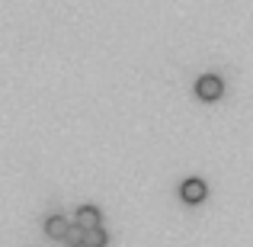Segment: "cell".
I'll return each instance as SVG.
<instances>
[{"label":"cell","instance_id":"obj_6","mask_svg":"<svg viewBox=\"0 0 253 247\" xmlns=\"http://www.w3.org/2000/svg\"><path fill=\"white\" fill-rule=\"evenodd\" d=\"M68 244H74V247H84V228H77L74 222H71V231H68V238H64Z\"/></svg>","mask_w":253,"mask_h":247},{"label":"cell","instance_id":"obj_1","mask_svg":"<svg viewBox=\"0 0 253 247\" xmlns=\"http://www.w3.org/2000/svg\"><path fill=\"white\" fill-rule=\"evenodd\" d=\"M221 93H224V84L218 81V77H211V74H209V77H202V81L196 84V97H199V99H205V103H215Z\"/></svg>","mask_w":253,"mask_h":247},{"label":"cell","instance_id":"obj_5","mask_svg":"<svg viewBox=\"0 0 253 247\" xmlns=\"http://www.w3.org/2000/svg\"><path fill=\"white\" fill-rule=\"evenodd\" d=\"M109 244V238H106V231L103 228H90V231H84V247H106Z\"/></svg>","mask_w":253,"mask_h":247},{"label":"cell","instance_id":"obj_3","mask_svg":"<svg viewBox=\"0 0 253 247\" xmlns=\"http://www.w3.org/2000/svg\"><path fill=\"white\" fill-rule=\"evenodd\" d=\"M68 231H71V222L64 215H51L48 222H45V235L55 238V241H64V238H68Z\"/></svg>","mask_w":253,"mask_h":247},{"label":"cell","instance_id":"obj_4","mask_svg":"<svg viewBox=\"0 0 253 247\" xmlns=\"http://www.w3.org/2000/svg\"><path fill=\"white\" fill-rule=\"evenodd\" d=\"M74 225H77V228H84V231L99 228V209H93V205H84V209H77Z\"/></svg>","mask_w":253,"mask_h":247},{"label":"cell","instance_id":"obj_2","mask_svg":"<svg viewBox=\"0 0 253 247\" xmlns=\"http://www.w3.org/2000/svg\"><path fill=\"white\" fill-rule=\"evenodd\" d=\"M179 196H183V202H189V205H196V202H202L205 196H209V186L202 183V180H186L183 186H179Z\"/></svg>","mask_w":253,"mask_h":247}]
</instances>
